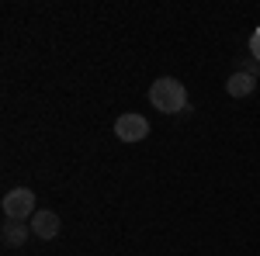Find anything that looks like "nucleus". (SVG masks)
<instances>
[{"label":"nucleus","instance_id":"f257e3e1","mask_svg":"<svg viewBox=\"0 0 260 256\" xmlns=\"http://www.w3.org/2000/svg\"><path fill=\"white\" fill-rule=\"evenodd\" d=\"M149 104L163 115H180L187 107V87L174 77H160L149 87Z\"/></svg>","mask_w":260,"mask_h":256},{"label":"nucleus","instance_id":"f03ea898","mask_svg":"<svg viewBox=\"0 0 260 256\" xmlns=\"http://www.w3.org/2000/svg\"><path fill=\"white\" fill-rule=\"evenodd\" d=\"M4 215L14 218V222H28V218H35V191H28V187H14V191H7V194H4Z\"/></svg>","mask_w":260,"mask_h":256},{"label":"nucleus","instance_id":"7ed1b4c3","mask_svg":"<svg viewBox=\"0 0 260 256\" xmlns=\"http://www.w3.org/2000/svg\"><path fill=\"white\" fill-rule=\"evenodd\" d=\"M115 135L121 142H142V138H149V121L136 115V111H125L118 121H115Z\"/></svg>","mask_w":260,"mask_h":256},{"label":"nucleus","instance_id":"20e7f679","mask_svg":"<svg viewBox=\"0 0 260 256\" xmlns=\"http://www.w3.org/2000/svg\"><path fill=\"white\" fill-rule=\"evenodd\" d=\"M31 232L39 239H56L59 236V215L56 211H35V218H31Z\"/></svg>","mask_w":260,"mask_h":256},{"label":"nucleus","instance_id":"39448f33","mask_svg":"<svg viewBox=\"0 0 260 256\" xmlns=\"http://www.w3.org/2000/svg\"><path fill=\"white\" fill-rule=\"evenodd\" d=\"M28 236H31V225H28V222H14V218L4 222V246L21 249V246L28 242Z\"/></svg>","mask_w":260,"mask_h":256},{"label":"nucleus","instance_id":"423d86ee","mask_svg":"<svg viewBox=\"0 0 260 256\" xmlns=\"http://www.w3.org/2000/svg\"><path fill=\"white\" fill-rule=\"evenodd\" d=\"M253 87H257V77L240 73V69L225 80V94H229V97H250V94H253Z\"/></svg>","mask_w":260,"mask_h":256},{"label":"nucleus","instance_id":"0eeeda50","mask_svg":"<svg viewBox=\"0 0 260 256\" xmlns=\"http://www.w3.org/2000/svg\"><path fill=\"white\" fill-rule=\"evenodd\" d=\"M246 49H250V59L260 62V28H253V35H250V42H246Z\"/></svg>","mask_w":260,"mask_h":256},{"label":"nucleus","instance_id":"6e6552de","mask_svg":"<svg viewBox=\"0 0 260 256\" xmlns=\"http://www.w3.org/2000/svg\"><path fill=\"white\" fill-rule=\"evenodd\" d=\"M240 73H250V77H257V73H260V62L246 56V59H243V66H240Z\"/></svg>","mask_w":260,"mask_h":256}]
</instances>
